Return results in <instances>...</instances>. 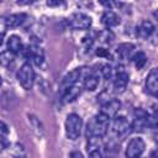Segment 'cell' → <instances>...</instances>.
Wrapping results in <instances>:
<instances>
[{"label":"cell","mask_w":158,"mask_h":158,"mask_svg":"<svg viewBox=\"0 0 158 158\" xmlns=\"http://www.w3.org/2000/svg\"><path fill=\"white\" fill-rule=\"evenodd\" d=\"M110 126V117H107L106 115L99 112L98 115H95L86 126V137H100L102 138Z\"/></svg>","instance_id":"obj_1"},{"label":"cell","mask_w":158,"mask_h":158,"mask_svg":"<svg viewBox=\"0 0 158 158\" xmlns=\"http://www.w3.org/2000/svg\"><path fill=\"white\" fill-rule=\"evenodd\" d=\"M65 136L74 141L77 139L80 133H81V127H83V120L81 117L78 115V114H69L67 116V120H65Z\"/></svg>","instance_id":"obj_2"},{"label":"cell","mask_w":158,"mask_h":158,"mask_svg":"<svg viewBox=\"0 0 158 158\" xmlns=\"http://www.w3.org/2000/svg\"><path fill=\"white\" fill-rule=\"evenodd\" d=\"M17 80L25 90L32 89L35 84V72L30 63H23L17 72Z\"/></svg>","instance_id":"obj_3"},{"label":"cell","mask_w":158,"mask_h":158,"mask_svg":"<svg viewBox=\"0 0 158 158\" xmlns=\"http://www.w3.org/2000/svg\"><path fill=\"white\" fill-rule=\"evenodd\" d=\"M91 23H93L91 17L83 12L73 14L68 19V25L73 30H88V28H90Z\"/></svg>","instance_id":"obj_4"},{"label":"cell","mask_w":158,"mask_h":158,"mask_svg":"<svg viewBox=\"0 0 158 158\" xmlns=\"http://www.w3.org/2000/svg\"><path fill=\"white\" fill-rule=\"evenodd\" d=\"M146 149V142L141 137L132 138L126 147V157L127 158H139Z\"/></svg>","instance_id":"obj_5"},{"label":"cell","mask_w":158,"mask_h":158,"mask_svg":"<svg viewBox=\"0 0 158 158\" xmlns=\"http://www.w3.org/2000/svg\"><path fill=\"white\" fill-rule=\"evenodd\" d=\"M111 128H112V132L120 137L126 136L130 131H132V126L125 116H115L111 123Z\"/></svg>","instance_id":"obj_6"},{"label":"cell","mask_w":158,"mask_h":158,"mask_svg":"<svg viewBox=\"0 0 158 158\" xmlns=\"http://www.w3.org/2000/svg\"><path fill=\"white\" fill-rule=\"evenodd\" d=\"M128 74L127 72L122 68V67H118L116 73H115V77H114V90L115 93H123L128 85Z\"/></svg>","instance_id":"obj_7"},{"label":"cell","mask_w":158,"mask_h":158,"mask_svg":"<svg viewBox=\"0 0 158 158\" xmlns=\"http://www.w3.org/2000/svg\"><path fill=\"white\" fill-rule=\"evenodd\" d=\"M121 109V102L120 100L117 99H110V100H106L102 105H101V110L100 112L106 115L107 117L112 118L116 116V114L118 112V110Z\"/></svg>","instance_id":"obj_8"},{"label":"cell","mask_w":158,"mask_h":158,"mask_svg":"<svg viewBox=\"0 0 158 158\" xmlns=\"http://www.w3.org/2000/svg\"><path fill=\"white\" fill-rule=\"evenodd\" d=\"M146 90L152 95H158V68L148 73L146 78Z\"/></svg>","instance_id":"obj_9"},{"label":"cell","mask_w":158,"mask_h":158,"mask_svg":"<svg viewBox=\"0 0 158 158\" xmlns=\"http://www.w3.org/2000/svg\"><path fill=\"white\" fill-rule=\"evenodd\" d=\"M136 46L133 43H130V42H125V43H121L117 46V54L121 59H132V57L135 56L136 53Z\"/></svg>","instance_id":"obj_10"},{"label":"cell","mask_w":158,"mask_h":158,"mask_svg":"<svg viewBox=\"0 0 158 158\" xmlns=\"http://www.w3.org/2000/svg\"><path fill=\"white\" fill-rule=\"evenodd\" d=\"M98 85H99V74L94 69H90V72L83 80V86L88 91H93L98 88Z\"/></svg>","instance_id":"obj_11"},{"label":"cell","mask_w":158,"mask_h":158,"mask_svg":"<svg viewBox=\"0 0 158 158\" xmlns=\"http://www.w3.org/2000/svg\"><path fill=\"white\" fill-rule=\"evenodd\" d=\"M27 121H28V125H30L32 132H33L37 137L42 138V137L44 136V127H43L41 120H40L37 116H35V115H28V116H27Z\"/></svg>","instance_id":"obj_12"},{"label":"cell","mask_w":158,"mask_h":158,"mask_svg":"<svg viewBox=\"0 0 158 158\" xmlns=\"http://www.w3.org/2000/svg\"><path fill=\"white\" fill-rule=\"evenodd\" d=\"M153 32H154V26L148 20H143L139 23V26L137 27V35H138V37H141L143 40L149 38L153 35Z\"/></svg>","instance_id":"obj_13"},{"label":"cell","mask_w":158,"mask_h":158,"mask_svg":"<svg viewBox=\"0 0 158 158\" xmlns=\"http://www.w3.org/2000/svg\"><path fill=\"white\" fill-rule=\"evenodd\" d=\"M101 22H102V25H105L107 28L115 27V26H117V25L120 23V16H118L116 12H114V11H111V10H107V11H105V12L102 14V16H101Z\"/></svg>","instance_id":"obj_14"},{"label":"cell","mask_w":158,"mask_h":158,"mask_svg":"<svg viewBox=\"0 0 158 158\" xmlns=\"http://www.w3.org/2000/svg\"><path fill=\"white\" fill-rule=\"evenodd\" d=\"M26 20V14L20 12V14H12L5 19V26L7 28H16L21 26Z\"/></svg>","instance_id":"obj_15"},{"label":"cell","mask_w":158,"mask_h":158,"mask_svg":"<svg viewBox=\"0 0 158 158\" xmlns=\"http://www.w3.org/2000/svg\"><path fill=\"white\" fill-rule=\"evenodd\" d=\"M7 49L10 52H12L14 54L21 53L23 51L22 41H21V38L17 35H12V36H10L7 38Z\"/></svg>","instance_id":"obj_16"},{"label":"cell","mask_w":158,"mask_h":158,"mask_svg":"<svg viewBox=\"0 0 158 158\" xmlns=\"http://www.w3.org/2000/svg\"><path fill=\"white\" fill-rule=\"evenodd\" d=\"M79 94H80V88L74 85V86L62 91V99L64 102H72L79 96Z\"/></svg>","instance_id":"obj_17"},{"label":"cell","mask_w":158,"mask_h":158,"mask_svg":"<svg viewBox=\"0 0 158 158\" xmlns=\"http://www.w3.org/2000/svg\"><path fill=\"white\" fill-rule=\"evenodd\" d=\"M132 62L137 69H142L147 63V56L143 52H136L135 56L132 57Z\"/></svg>","instance_id":"obj_18"},{"label":"cell","mask_w":158,"mask_h":158,"mask_svg":"<svg viewBox=\"0 0 158 158\" xmlns=\"http://www.w3.org/2000/svg\"><path fill=\"white\" fill-rule=\"evenodd\" d=\"M98 72H99V74H100L104 79H106V80L111 79V77H112V67H111L110 64H107V63H101V64H99V65H98Z\"/></svg>","instance_id":"obj_19"},{"label":"cell","mask_w":158,"mask_h":158,"mask_svg":"<svg viewBox=\"0 0 158 158\" xmlns=\"http://www.w3.org/2000/svg\"><path fill=\"white\" fill-rule=\"evenodd\" d=\"M14 59H15V54L9 49L0 53V65L2 67H9L14 62Z\"/></svg>","instance_id":"obj_20"},{"label":"cell","mask_w":158,"mask_h":158,"mask_svg":"<svg viewBox=\"0 0 158 158\" xmlns=\"http://www.w3.org/2000/svg\"><path fill=\"white\" fill-rule=\"evenodd\" d=\"M11 154L14 158H25V148L20 143H15L11 148Z\"/></svg>","instance_id":"obj_21"},{"label":"cell","mask_w":158,"mask_h":158,"mask_svg":"<svg viewBox=\"0 0 158 158\" xmlns=\"http://www.w3.org/2000/svg\"><path fill=\"white\" fill-rule=\"evenodd\" d=\"M112 38H114V35L109 31H104V32L99 33V40L102 42H111Z\"/></svg>","instance_id":"obj_22"},{"label":"cell","mask_w":158,"mask_h":158,"mask_svg":"<svg viewBox=\"0 0 158 158\" xmlns=\"http://www.w3.org/2000/svg\"><path fill=\"white\" fill-rule=\"evenodd\" d=\"M99 2H100L104 7H106V9H109V10H112V9L116 6V4H115L114 0H99Z\"/></svg>","instance_id":"obj_23"},{"label":"cell","mask_w":158,"mask_h":158,"mask_svg":"<svg viewBox=\"0 0 158 158\" xmlns=\"http://www.w3.org/2000/svg\"><path fill=\"white\" fill-rule=\"evenodd\" d=\"M9 132H10L9 126H7L4 121H1V120H0V136H7V135H9Z\"/></svg>","instance_id":"obj_24"},{"label":"cell","mask_w":158,"mask_h":158,"mask_svg":"<svg viewBox=\"0 0 158 158\" xmlns=\"http://www.w3.org/2000/svg\"><path fill=\"white\" fill-rule=\"evenodd\" d=\"M88 158H102V154L99 149H91V151H89V157Z\"/></svg>","instance_id":"obj_25"},{"label":"cell","mask_w":158,"mask_h":158,"mask_svg":"<svg viewBox=\"0 0 158 158\" xmlns=\"http://www.w3.org/2000/svg\"><path fill=\"white\" fill-rule=\"evenodd\" d=\"M9 147V142L6 141L5 136H0V152H2L4 149H6Z\"/></svg>","instance_id":"obj_26"},{"label":"cell","mask_w":158,"mask_h":158,"mask_svg":"<svg viewBox=\"0 0 158 158\" xmlns=\"http://www.w3.org/2000/svg\"><path fill=\"white\" fill-rule=\"evenodd\" d=\"M96 56H99V57H109L110 53H109V51L106 48H98L96 49Z\"/></svg>","instance_id":"obj_27"},{"label":"cell","mask_w":158,"mask_h":158,"mask_svg":"<svg viewBox=\"0 0 158 158\" xmlns=\"http://www.w3.org/2000/svg\"><path fill=\"white\" fill-rule=\"evenodd\" d=\"M63 4H64L63 0H48L47 1L48 6H59V5H63Z\"/></svg>","instance_id":"obj_28"},{"label":"cell","mask_w":158,"mask_h":158,"mask_svg":"<svg viewBox=\"0 0 158 158\" xmlns=\"http://www.w3.org/2000/svg\"><path fill=\"white\" fill-rule=\"evenodd\" d=\"M36 0H16V4L20 5V6H27V5H31L33 4Z\"/></svg>","instance_id":"obj_29"},{"label":"cell","mask_w":158,"mask_h":158,"mask_svg":"<svg viewBox=\"0 0 158 158\" xmlns=\"http://www.w3.org/2000/svg\"><path fill=\"white\" fill-rule=\"evenodd\" d=\"M69 158H84V156H83L81 152H79V151H73V152L69 154Z\"/></svg>","instance_id":"obj_30"},{"label":"cell","mask_w":158,"mask_h":158,"mask_svg":"<svg viewBox=\"0 0 158 158\" xmlns=\"http://www.w3.org/2000/svg\"><path fill=\"white\" fill-rule=\"evenodd\" d=\"M149 158H158V149L152 151L151 154H149Z\"/></svg>","instance_id":"obj_31"},{"label":"cell","mask_w":158,"mask_h":158,"mask_svg":"<svg viewBox=\"0 0 158 158\" xmlns=\"http://www.w3.org/2000/svg\"><path fill=\"white\" fill-rule=\"evenodd\" d=\"M4 38H5V35H4L2 32H0V46L2 44V42H4Z\"/></svg>","instance_id":"obj_32"},{"label":"cell","mask_w":158,"mask_h":158,"mask_svg":"<svg viewBox=\"0 0 158 158\" xmlns=\"http://www.w3.org/2000/svg\"><path fill=\"white\" fill-rule=\"evenodd\" d=\"M153 16H154V19H156V21H157V23H158V9L153 12Z\"/></svg>","instance_id":"obj_33"},{"label":"cell","mask_w":158,"mask_h":158,"mask_svg":"<svg viewBox=\"0 0 158 158\" xmlns=\"http://www.w3.org/2000/svg\"><path fill=\"white\" fill-rule=\"evenodd\" d=\"M1 84H2V78L0 77V86H1Z\"/></svg>","instance_id":"obj_34"},{"label":"cell","mask_w":158,"mask_h":158,"mask_svg":"<svg viewBox=\"0 0 158 158\" xmlns=\"http://www.w3.org/2000/svg\"><path fill=\"white\" fill-rule=\"evenodd\" d=\"M156 141H157V142H158V133H157V135H156Z\"/></svg>","instance_id":"obj_35"},{"label":"cell","mask_w":158,"mask_h":158,"mask_svg":"<svg viewBox=\"0 0 158 158\" xmlns=\"http://www.w3.org/2000/svg\"><path fill=\"white\" fill-rule=\"evenodd\" d=\"M0 1H1V0H0Z\"/></svg>","instance_id":"obj_36"},{"label":"cell","mask_w":158,"mask_h":158,"mask_svg":"<svg viewBox=\"0 0 158 158\" xmlns=\"http://www.w3.org/2000/svg\"><path fill=\"white\" fill-rule=\"evenodd\" d=\"M157 96H158V95H157Z\"/></svg>","instance_id":"obj_37"}]
</instances>
